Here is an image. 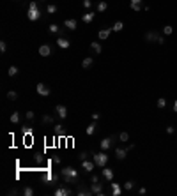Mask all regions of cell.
Segmentation results:
<instances>
[{
	"instance_id": "1",
	"label": "cell",
	"mask_w": 177,
	"mask_h": 196,
	"mask_svg": "<svg viewBox=\"0 0 177 196\" xmlns=\"http://www.w3.org/2000/svg\"><path fill=\"white\" fill-rule=\"evenodd\" d=\"M60 177L66 180V184H76L78 182V171L71 166H66L60 170Z\"/></svg>"
},
{
	"instance_id": "2",
	"label": "cell",
	"mask_w": 177,
	"mask_h": 196,
	"mask_svg": "<svg viewBox=\"0 0 177 196\" xmlns=\"http://www.w3.org/2000/svg\"><path fill=\"white\" fill-rule=\"evenodd\" d=\"M92 161L96 163V166L105 168V166H106V163H108V156L105 154V152H98V154H92Z\"/></svg>"
},
{
	"instance_id": "3",
	"label": "cell",
	"mask_w": 177,
	"mask_h": 196,
	"mask_svg": "<svg viewBox=\"0 0 177 196\" xmlns=\"http://www.w3.org/2000/svg\"><path fill=\"white\" fill-rule=\"evenodd\" d=\"M55 113H57V117H59V118H62V120H64V118H68V108H66L64 104H59V106L55 108Z\"/></svg>"
},
{
	"instance_id": "4",
	"label": "cell",
	"mask_w": 177,
	"mask_h": 196,
	"mask_svg": "<svg viewBox=\"0 0 177 196\" xmlns=\"http://www.w3.org/2000/svg\"><path fill=\"white\" fill-rule=\"evenodd\" d=\"M27 18H29L30 21H37V19L41 18V11H39V9H29V11H27Z\"/></svg>"
},
{
	"instance_id": "5",
	"label": "cell",
	"mask_w": 177,
	"mask_h": 196,
	"mask_svg": "<svg viewBox=\"0 0 177 196\" xmlns=\"http://www.w3.org/2000/svg\"><path fill=\"white\" fill-rule=\"evenodd\" d=\"M36 90H37V94L39 96H50V89L44 83H37V87H36Z\"/></svg>"
},
{
	"instance_id": "6",
	"label": "cell",
	"mask_w": 177,
	"mask_h": 196,
	"mask_svg": "<svg viewBox=\"0 0 177 196\" xmlns=\"http://www.w3.org/2000/svg\"><path fill=\"white\" fill-rule=\"evenodd\" d=\"M80 163H82V168H83L87 173H91V171L96 168V163H94V161H87V159H85V161H80Z\"/></svg>"
},
{
	"instance_id": "7",
	"label": "cell",
	"mask_w": 177,
	"mask_h": 196,
	"mask_svg": "<svg viewBox=\"0 0 177 196\" xmlns=\"http://www.w3.org/2000/svg\"><path fill=\"white\" fill-rule=\"evenodd\" d=\"M114 140L115 138H105V140H101V143H99L101 150H108L110 147H114Z\"/></svg>"
},
{
	"instance_id": "8",
	"label": "cell",
	"mask_w": 177,
	"mask_h": 196,
	"mask_svg": "<svg viewBox=\"0 0 177 196\" xmlns=\"http://www.w3.org/2000/svg\"><path fill=\"white\" fill-rule=\"evenodd\" d=\"M64 27L68 28V30H76L78 21H76V19H73V18H69V19H66V21H64Z\"/></svg>"
},
{
	"instance_id": "9",
	"label": "cell",
	"mask_w": 177,
	"mask_h": 196,
	"mask_svg": "<svg viewBox=\"0 0 177 196\" xmlns=\"http://www.w3.org/2000/svg\"><path fill=\"white\" fill-rule=\"evenodd\" d=\"M101 175H103V179H106L108 182H112V180H114V171L110 170V168H106V166L103 168V171H101Z\"/></svg>"
},
{
	"instance_id": "10",
	"label": "cell",
	"mask_w": 177,
	"mask_h": 196,
	"mask_svg": "<svg viewBox=\"0 0 177 196\" xmlns=\"http://www.w3.org/2000/svg\"><path fill=\"white\" fill-rule=\"evenodd\" d=\"M158 37H160V34L154 32V30L145 34V41H147V42H158Z\"/></svg>"
},
{
	"instance_id": "11",
	"label": "cell",
	"mask_w": 177,
	"mask_h": 196,
	"mask_svg": "<svg viewBox=\"0 0 177 196\" xmlns=\"http://www.w3.org/2000/svg\"><path fill=\"white\" fill-rule=\"evenodd\" d=\"M91 191H92V194H103V184L101 182H92Z\"/></svg>"
},
{
	"instance_id": "12",
	"label": "cell",
	"mask_w": 177,
	"mask_h": 196,
	"mask_svg": "<svg viewBox=\"0 0 177 196\" xmlns=\"http://www.w3.org/2000/svg\"><path fill=\"white\" fill-rule=\"evenodd\" d=\"M50 53H52V48L48 44H41L39 46V55L41 57H50Z\"/></svg>"
},
{
	"instance_id": "13",
	"label": "cell",
	"mask_w": 177,
	"mask_h": 196,
	"mask_svg": "<svg viewBox=\"0 0 177 196\" xmlns=\"http://www.w3.org/2000/svg\"><path fill=\"white\" fill-rule=\"evenodd\" d=\"M110 187H112V194H114V196H119V194L122 193V187H121V184H117V182H110Z\"/></svg>"
},
{
	"instance_id": "14",
	"label": "cell",
	"mask_w": 177,
	"mask_h": 196,
	"mask_svg": "<svg viewBox=\"0 0 177 196\" xmlns=\"http://www.w3.org/2000/svg\"><path fill=\"white\" fill-rule=\"evenodd\" d=\"M57 44H59V48H69L71 46V42H69V39H66V37H59L57 39Z\"/></svg>"
},
{
	"instance_id": "15",
	"label": "cell",
	"mask_w": 177,
	"mask_h": 196,
	"mask_svg": "<svg viewBox=\"0 0 177 196\" xmlns=\"http://www.w3.org/2000/svg\"><path fill=\"white\" fill-rule=\"evenodd\" d=\"M92 64H94L92 57H85V58L82 60V67H83V69H91V67H92Z\"/></svg>"
},
{
	"instance_id": "16",
	"label": "cell",
	"mask_w": 177,
	"mask_h": 196,
	"mask_svg": "<svg viewBox=\"0 0 177 196\" xmlns=\"http://www.w3.org/2000/svg\"><path fill=\"white\" fill-rule=\"evenodd\" d=\"M126 156H128V148H115V157L119 161H122Z\"/></svg>"
},
{
	"instance_id": "17",
	"label": "cell",
	"mask_w": 177,
	"mask_h": 196,
	"mask_svg": "<svg viewBox=\"0 0 177 196\" xmlns=\"http://www.w3.org/2000/svg\"><path fill=\"white\" fill-rule=\"evenodd\" d=\"M69 194H71V191L68 187H57L55 189V196H69Z\"/></svg>"
},
{
	"instance_id": "18",
	"label": "cell",
	"mask_w": 177,
	"mask_h": 196,
	"mask_svg": "<svg viewBox=\"0 0 177 196\" xmlns=\"http://www.w3.org/2000/svg\"><path fill=\"white\" fill-rule=\"evenodd\" d=\"M129 6H131L133 11H140V7H142V0H129Z\"/></svg>"
},
{
	"instance_id": "19",
	"label": "cell",
	"mask_w": 177,
	"mask_h": 196,
	"mask_svg": "<svg viewBox=\"0 0 177 196\" xmlns=\"http://www.w3.org/2000/svg\"><path fill=\"white\" fill-rule=\"evenodd\" d=\"M94 16H96V12H87V14L82 16V21L83 23H91V21L94 19Z\"/></svg>"
},
{
	"instance_id": "20",
	"label": "cell",
	"mask_w": 177,
	"mask_h": 196,
	"mask_svg": "<svg viewBox=\"0 0 177 196\" xmlns=\"http://www.w3.org/2000/svg\"><path fill=\"white\" fill-rule=\"evenodd\" d=\"M108 9V4L105 2V0H101V2H98V6H96V11L98 12H105Z\"/></svg>"
},
{
	"instance_id": "21",
	"label": "cell",
	"mask_w": 177,
	"mask_h": 196,
	"mask_svg": "<svg viewBox=\"0 0 177 196\" xmlns=\"http://www.w3.org/2000/svg\"><path fill=\"white\" fill-rule=\"evenodd\" d=\"M96 129H98V124H96V120H94L92 124H88V125H87V129H85V131H87V134H94V133H96Z\"/></svg>"
},
{
	"instance_id": "22",
	"label": "cell",
	"mask_w": 177,
	"mask_h": 196,
	"mask_svg": "<svg viewBox=\"0 0 177 196\" xmlns=\"http://www.w3.org/2000/svg\"><path fill=\"white\" fill-rule=\"evenodd\" d=\"M91 50H92V51H96V53H101V51H103L101 44H99V42H96V41H94V42H91Z\"/></svg>"
},
{
	"instance_id": "23",
	"label": "cell",
	"mask_w": 177,
	"mask_h": 196,
	"mask_svg": "<svg viewBox=\"0 0 177 196\" xmlns=\"http://www.w3.org/2000/svg\"><path fill=\"white\" fill-rule=\"evenodd\" d=\"M110 32H112V28H103V30H99V39H106L108 35H110Z\"/></svg>"
},
{
	"instance_id": "24",
	"label": "cell",
	"mask_w": 177,
	"mask_h": 196,
	"mask_svg": "<svg viewBox=\"0 0 177 196\" xmlns=\"http://www.w3.org/2000/svg\"><path fill=\"white\" fill-rule=\"evenodd\" d=\"M20 120H21V117H20V113H18V112L11 113V124H20Z\"/></svg>"
},
{
	"instance_id": "25",
	"label": "cell",
	"mask_w": 177,
	"mask_h": 196,
	"mask_svg": "<svg viewBox=\"0 0 177 196\" xmlns=\"http://www.w3.org/2000/svg\"><path fill=\"white\" fill-rule=\"evenodd\" d=\"M46 180H48V182H52V184H55V182L59 180V177L55 175V173H46Z\"/></svg>"
},
{
	"instance_id": "26",
	"label": "cell",
	"mask_w": 177,
	"mask_h": 196,
	"mask_svg": "<svg viewBox=\"0 0 177 196\" xmlns=\"http://www.w3.org/2000/svg\"><path fill=\"white\" fill-rule=\"evenodd\" d=\"M122 28H124V23H122V21H117V23L112 27V30H114V32H121Z\"/></svg>"
},
{
	"instance_id": "27",
	"label": "cell",
	"mask_w": 177,
	"mask_h": 196,
	"mask_svg": "<svg viewBox=\"0 0 177 196\" xmlns=\"http://www.w3.org/2000/svg\"><path fill=\"white\" fill-rule=\"evenodd\" d=\"M7 74H9V76H16V74H18V67H16V65H11L9 71H7Z\"/></svg>"
},
{
	"instance_id": "28",
	"label": "cell",
	"mask_w": 177,
	"mask_h": 196,
	"mask_svg": "<svg viewBox=\"0 0 177 196\" xmlns=\"http://www.w3.org/2000/svg\"><path fill=\"white\" fill-rule=\"evenodd\" d=\"M48 30H50V34H59V32H60V28H59L55 23H53V25H50V27H48Z\"/></svg>"
},
{
	"instance_id": "29",
	"label": "cell",
	"mask_w": 177,
	"mask_h": 196,
	"mask_svg": "<svg viewBox=\"0 0 177 196\" xmlns=\"http://www.w3.org/2000/svg\"><path fill=\"white\" fill-rule=\"evenodd\" d=\"M7 99H11V101H16V99H18V94H16L14 90H9V92H7Z\"/></svg>"
},
{
	"instance_id": "30",
	"label": "cell",
	"mask_w": 177,
	"mask_h": 196,
	"mask_svg": "<svg viewBox=\"0 0 177 196\" xmlns=\"http://www.w3.org/2000/svg\"><path fill=\"white\" fill-rule=\"evenodd\" d=\"M52 122H53L52 115H43V124H52Z\"/></svg>"
},
{
	"instance_id": "31",
	"label": "cell",
	"mask_w": 177,
	"mask_h": 196,
	"mask_svg": "<svg viewBox=\"0 0 177 196\" xmlns=\"http://www.w3.org/2000/svg\"><path fill=\"white\" fill-rule=\"evenodd\" d=\"M133 187H135V182H133V180H128V182L124 184V189H126V191H131Z\"/></svg>"
},
{
	"instance_id": "32",
	"label": "cell",
	"mask_w": 177,
	"mask_h": 196,
	"mask_svg": "<svg viewBox=\"0 0 177 196\" xmlns=\"http://www.w3.org/2000/svg\"><path fill=\"white\" fill-rule=\"evenodd\" d=\"M88 194H92V191H88V189H83V187H82V189L78 191V196H88Z\"/></svg>"
},
{
	"instance_id": "33",
	"label": "cell",
	"mask_w": 177,
	"mask_h": 196,
	"mask_svg": "<svg viewBox=\"0 0 177 196\" xmlns=\"http://www.w3.org/2000/svg\"><path fill=\"white\" fill-rule=\"evenodd\" d=\"M172 32H174V28H172L170 25H165V27H163V34H165V35H170Z\"/></svg>"
},
{
	"instance_id": "34",
	"label": "cell",
	"mask_w": 177,
	"mask_h": 196,
	"mask_svg": "<svg viewBox=\"0 0 177 196\" xmlns=\"http://www.w3.org/2000/svg\"><path fill=\"white\" fill-rule=\"evenodd\" d=\"M156 104H158V108H165V106H167V99H165V97H160Z\"/></svg>"
},
{
	"instance_id": "35",
	"label": "cell",
	"mask_w": 177,
	"mask_h": 196,
	"mask_svg": "<svg viewBox=\"0 0 177 196\" xmlns=\"http://www.w3.org/2000/svg\"><path fill=\"white\" fill-rule=\"evenodd\" d=\"M46 11H48L50 14H53V12H57V6H55V4H50V6L46 7Z\"/></svg>"
},
{
	"instance_id": "36",
	"label": "cell",
	"mask_w": 177,
	"mask_h": 196,
	"mask_svg": "<svg viewBox=\"0 0 177 196\" xmlns=\"http://www.w3.org/2000/svg\"><path fill=\"white\" fill-rule=\"evenodd\" d=\"M119 140H121V141H124V143H126V141H128V140H129V134H128V133H121V134H119Z\"/></svg>"
},
{
	"instance_id": "37",
	"label": "cell",
	"mask_w": 177,
	"mask_h": 196,
	"mask_svg": "<svg viewBox=\"0 0 177 196\" xmlns=\"http://www.w3.org/2000/svg\"><path fill=\"white\" fill-rule=\"evenodd\" d=\"M23 194H25V196H32V194H34V189H32V187H25V189H23Z\"/></svg>"
},
{
	"instance_id": "38",
	"label": "cell",
	"mask_w": 177,
	"mask_h": 196,
	"mask_svg": "<svg viewBox=\"0 0 177 196\" xmlns=\"http://www.w3.org/2000/svg\"><path fill=\"white\" fill-rule=\"evenodd\" d=\"M0 51H2V53H6V51H7V42H6V41L0 42Z\"/></svg>"
},
{
	"instance_id": "39",
	"label": "cell",
	"mask_w": 177,
	"mask_h": 196,
	"mask_svg": "<svg viewBox=\"0 0 177 196\" xmlns=\"http://www.w3.org/2000/svg\"><path fill=\"white\" fill-rule=\"evenodd\" d=\"M82 6H83L85 9H88V7H92V0H83V2H82Z\"/></svg>"
},
{
	"instance_id": "40",
	"label": "cell",
	"mask_w": 177,
	"mask_h": 196,
	"mask_svg": "<svg viewBox=\"0 0 177 196\" xmlns=\"http://www.w3.org/2000/svg\"><path fill=\"white\" fill-rule=\"evenodd\" d=\"M25 117H27L29 120H34V118H36V113H34V112H27V113H25Z\"/></svg>"
},
{
	"instance_id": "41",
	"label": "cell",
	"mask_w": 177,
	"mask_h": 196,
	"mask_svg": "<svg viewBox=\"0 0 177 196\" xmlns=\"http://www.w3.org/2000/svg\"><path fill=\"white\" fill-rule=\"evenodd\" d=\"M55 133L57 134H64V129H62V125L59 124V125H55Z\"/></svg>"
},
{
	"instance_id": "42",
	"label": "cell",
	"mask_w": 177,
	"mask_h": 196,
	"mask_svg": "<svg viewBox=\"0 0 177 196\" xmlns=\"http://www.w3.org/2000/svg\"><path fill=\"white\" fill-rule=\"evenodd\" d=\"M29 9H39V6H37V2H36V0H32V2L29 4Z\"/></svg>"
},
{
	"instance_id": "43",
	"label": "cell",
	"mask_w": 177,
	"mask_h": 196,
	"mask_svg": "<svg viewBox=\"0 0 177 196\" xmlns=\"http://www.w3.org/2000/svg\"><path fill=\"white\" fill-rule=\"evenodd\" d=\"M88 157V154H87V152H82V154H80V161H85Z\"/></svg>"
},
{
	"instance_id": "44",
	"label": "cell",
	"mask_w": 177,
	"mask_h": 196,
	"mask_svg": "<svg viewBox=\"0 0 177 196\" xmlns=\"http://www.w3.org/2000/svg\"><path fill=\"white\" fill-rule=\"evenodd\" d=\"M91 182H99V175H91Z\"/></svg>"
},
{
	"instance_id": "45",
	"label": "cell",
	"mask_w": 177,
	"mask_h": 196,
	"mask_svg": "<svg viewBox=\"0 0 177 196\" xmlns=\"http://www.w3.org/2000/svg\"><path fill=\"white\" fill-rule=\"evenodd\" d=\"M167 133H168V134H174V133H175V129H174L172 125H168V127H167Z\"/></svg>"
},
{
	"instance_id": "46",
	"label": "cell",
	"mask_w": 177,
	"mask_h": 196,
	"mask_svg": "<svg viewBox=\"0 0 177 196\" xmlns=\"http://www.w3.org/2000/svg\"><path fill=\"white\" fill-rule=\"evenodd\" d=\"M158 44H165V37H163V35L158 37Z\"/></svg>"
},
{
	"instance_id": "47",
	"label": "cell",
	"mask_w": 177,
	"mask_h": 196,
	"mask_svg": "<svg viewBox=\"0 0 177 196\" xmlns=\"http://www.w3.org/2000/svg\"><path fill=\"white\" fill-rule=\"evenodd\" d=\"M53 163H57V164H59V163H60V157H59V156H53Z\"/></svg>"
},
{
	"instance_id": "48",
	"label": "cell",
	"mask_w": 177,
	"mask_h": 196,
	"mask_svg": "<svg viewBox=\"0 0 177 196\" xmlns=\"http://www.w3.org/2000/svg\"><path fill=\"white\" fill-rule=\"evenodd\" d=\"M138 193H140V194H145V193H147V189H145V187H140V189H138Z\"/></svg>"
},
{
	"instance_id": "49",
	"label": "cell",
	"mask_w": 177,
	"mask_h": 196,
	"mask_svg": "<svg viewBox=\"0 0 177 196\" xmlns=\"http://www.w3.org/2000/svg\"><path fill=\"white\" fill-rule=\"evenodd\" d=\"M99 118V113H92V120H98Z\"/></svg>"
},
{
	"instance_id": "50",
	"label": "cell",
	"mask_w": 177,
	"mask_h": 196,
	"mask_svg": "<svg viewBox=\"0 0 177 196\" xmlns=\"http://www.w3.org/2000/svg\"><path fill=\"white\" fill-rule=\"evenodd\" d=\"M174 112H175V113H177V99H175V101H174Z\"/></svg>"
}]
</instances>
